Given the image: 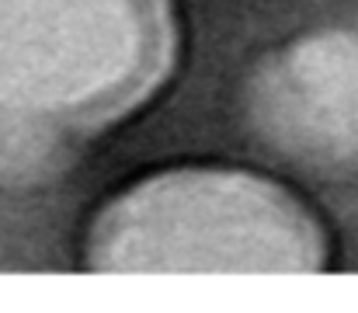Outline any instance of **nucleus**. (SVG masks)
<instances>
[{
	"mask_svg": "<svg viewBox=\"0 0 358 313\" xmlns=\"http://www.w3.org/2000/svg\"><path fill=\"white\" fill-rule=\"evenodd\" d=\"M171 63L167 0H0V185L59 171Z\"/></svg>",
	"mask_w": 358,
	"mask_h": 313,
	"instance_id": "obj_1",
	"label": "nucleus"
},
{
	"mask_svg": "<svg viewBox=\"0 0 358 313\" xmlns=\"http://www.w3.org/2000/svg\"><path fill=\"white\" fill-rule=\"evenodd\" d=\"M320 223L275 181L167 171L119 195L91 230L94 272H317Z\"/></svg>",
	"mask_w": 358,
	"mask_h": 313,
	"instance_id": "obj_2",
	"label": "nucleus"
}]
</instances>
